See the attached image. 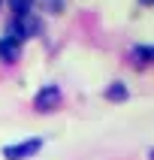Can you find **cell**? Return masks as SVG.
I'll return each mask as SVG.
<instances>
[{
    "instance_id": "6da1fadb",
    "label": "cell",
    "mask_w": 154,
    "mask_h": 160,
    "mask_svg": "<svg viewBox=\"0 0 154 160\" xmlns=\"http://www.w3.org/2000/svg\"><path fill=\"white\" fill-rule=\"evenodd\" d=\"M61 100H63V94H61L57 85H45L42 91H36L33 109L36 112H57V109H61Z\"/></svg>"
},
{
    "instance_id": "7a4b0ae2",
    "label": "cell",
    "mask_w": 154,
    "mask_h": 160,
    "mask_svg": "<svg viewBox=\"0 0 154 160\" xmlns=\"http://www.w3.org/2000/svg\"><path fill=\"white\" fill-rule=\"evenodd\" d=\"M39 148H42V139H24V142H12L3 148V157L6 160H27L33 157V154H39Z\"/></svg>"
},
{
    "instance_id": "3957f363",
    "label": "cell",
    "mask_w": 154,
    "mask_h": 160,
    "mask_svg": "<svg viewBox=\"0 0 154 160\" xmlns=\"http://www.w3.org/2000/svg\"><path fill=\"white\" fill-rule=\"evenodd\" d=\"M130 97V91H127L124 82H112L106 88V100H115V103H124V100Z\"/></svg>"
},
{
    "instance_id": "277c9868",
    "label": "cell",
    "mask_w": 154,
    "mask_h": 160,
    "mask_svg": "<svg viewBox=\"0 0 154 160\" xmlns=\"http://www.w3.org/2000/svg\"><path fill=\"white\" fill-rule=\"evenodd\" d=\"M0 58L3 61H18V45L9 39H0Z\"/></svg>"
},
{
    "instance_id": "5b68a950",
    "label": "cell",
    "mask_w": 154,
    "mask_h": 160,
    "mask_svg": "<svg viewBox=\"0 0 154 160\" xmlns=\"http://www.w3.org/2000/svg\"><path fill=\"white\" fill-rule=\"evenodd\" d=\"M133 54H136L142 63H154V45H139Z\"/></svg>"
},
{
    "instance_id": "8992f818",
    "label": "cell",
    "mask_w": 154,
    "mask_h": 160,
    "mask_svg": "<svg viewBox=\"0 0 154 160\" xmlns=\"http://www.w3.org/2000/svg\"><path fill=\"white\" fill-rule=\"evenodd\" d=\"M9 6H12L15 15H27L30 12V0H9Z\"/></svg>"
},
{
    "instance_id": "52a82bcc",
    "label": "cell",
    "mask_w": 154,
    "mask_h": 160,
    "mask_svg": "<svg viewBox=\"0 0 154 160\" xmlns=\"http://www.w3.org/2000/svg\"><path fill=\"white\" fill-rule=\"evenodd\" d=\"M142 3H154V0H142Z\"/></svg>"
},
{
    "instance_id": "ba28073f",
    "label": "cell",
    "mask_w": 154,
    "mask_h": 160,
    "mask_svg": "<svg viewBox=\"0 0 154 160\" xmlns=\"http://www.w3.org/2000/svg\"><path fill=\"white\" fill-rule=\"evenodd\" d=\"M148 157H151V160H154V151H151V154H148Z\"/></svg>"
}]
</instances>
